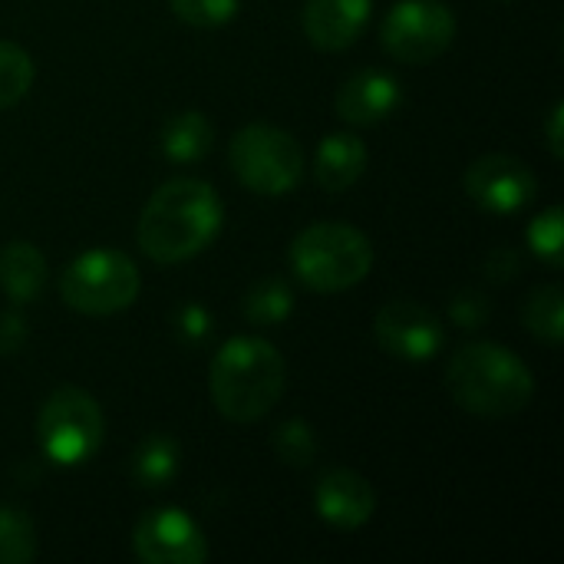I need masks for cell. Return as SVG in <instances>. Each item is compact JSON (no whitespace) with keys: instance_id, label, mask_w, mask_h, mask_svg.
<instances>
[{"instance_id":"1","label":"cell","mask_w":564,"mask_h":564,"mask_svg":"<svg viewBox=\"0 0 564 564\" xmlns=\"http://www.w3.org/2000/svg\"><path fill=\"white\" fill-rule=\"evenodd\" d=\"M225 225V205L218 192L202 178H169L159 185L135 228L142 254L155 264H182L202 254Z\"/></svg>"},{"instance_id":"2","label":"cell","mask_w":564,"mask_h":564,"mask_svg":"<svg viewBox=\"0 0 564 564\" xmlns=\"http://www.w3.org/2000/svg\"><path fill=\"white\" fill-rule=\"evenodd\" d=\"M288 383L284 357L264 337H231L212 357L208 390L215 410L231 423L264 420Z\"/></svg>"},{"instance_id":"3","label":"cell","mask_w":564,"mask_h":564,"mask_svg":"<svg viewBox=\"0 0 564 564\" xmlns=\"http://www.w3.org/2000/svg\"><path fill=\"white\" fill-rule=\"evenodd\" d=\"M446 387L459 410L482 420L516 416L535 397V377L525 360L492 340L459 347L446 364Z\"/></svg>"},{"instance_id":"4","label":"cell","mask_w":564,"mask_h":564,"mask_svg":"<svg viewBox=\"0 0 564 564\" xmlns=\"http://www.w3.org/2000/svg\"><path fill=\"white\" fill-rule=\"evenodd\" d=\"M373 268L370 238L347 221H314L291 245L294 278L317 294H344Z\"/></svg>"},{"instance_id":"5","label":"cell","mask_w":564,"mask_h":564,"mask_svg":"<svg viewBox=\"0 0 564 564\" xmlns=\"http://www.w3.org/2000/svg\"><path fill=\"white\" fill-rule=\"evenodd\" d=\"M142 274L135 261L116 248H93L73 258L59 274V297L86 317H109L135 304Z\"/></svg>"},{"instance_id":"6","label":"cell","mask_w":564,"mask_h":564,"mask_svg":"<svg viewBox=\"0 0 564 564\" xmlns=\"http://www.w3.org/2000/svg\"><path fill=\"white\" fill-rule=\"evenodd\" d=\"M228 165L248 192L281 198L304 178V149L291 132L268 122H251L231 135Z\"/></svg>"},{"instance_id":"7","label":"cell","mask_w":564,"mask_h":564,"mask_svg":"<svg viewBox=\"0 0 564 564\" xmlns=\"http://www.w3.org/2000/svg\"><path fill=\"white\" fill-rule=\"evenodd\" d=\"M106 436V420L99 403L79 387L53 390L36 413V443L40 453L56 466L89 463Z\"/></svg>"},{"instance_id":"8","label":"cell","mask_w":564,"mask_h":564,"mask_svg":"<svg viewBox=\"0 0 564 564\" xmlns=\"http://www.w3.org/2000/svg\"><path fill=\"white\" fill-rule=\"evenodd\" d=\"M456 40V13L443 0H400L380 26V43L397 63L423 66Z\"/></svg>"},{"instance_id":"9","label":"cell","mask_w":564,"mask_h":564,"mask_svg":"<svg viewBox=\"0 0 564 564\" xmlns=\"http://www.w3.org/2000/svg\"><path fill=\"white\" fill-rule=\"evenodd\" d=\"M463 188L479 212L516 215L535 202L539 178L529 169V162L506 155V152H489V155H479L476 162H469V169L463 175Z\"/></svg>"},{"instance_id":"10","label":"cell","mask_w":564,"mask_h":564,"mask_svg":"<svg viewBox=\"0 0 564 564\" xmlns=\"http://www.w3.org/2000/svg\"><path fill=\"white\" fill-rule=\"evenodd\" d=\"M132 552L145 564H205L208 562V539L202 525L175 509H149L132 529Z\"/></svg>"},{"instance_id":"11","label":"cell","mask_w":564,"mask_h":564,"mask_svg":"<svg viewBox=\"0 0 564 564\" xmlns=\"http://www.w3.org/2000/svg\"><path fill=\"white\" fill-rule=\"evenodd\" d=\"M373 334H377V344L393 360H406V364H426L446 344V330H443L440 317L410 297H397V301L383 304L377 311Z\"/></svg>"},{"instance_id":"12","label":"cell","mask_w":564,"mask_h":564,"mask_svg":"<svg viewBox=\"0 0 564 564\" xmlns=\"http://www.w3.org/2000/svg\"><path fill=\"white\" fill-rule=\"evenodd\" d=\"M314 509L330 529L357 532L377 512V489L354 469H330L314 486Z\"/></svg>"},{"instance_id":"13","label":"cell","mask_w":564,"mask_h":564,"mask_svg":"<svg viewBox=\"0 0 564 564\" xmlns=\"http://www.w3.org/2000/svg\"><path fill=\"white\" fill-rule=\"evenodd\" d=\"M370 17H373V0H307L301 13V26L317 50L340 53L364 36Z\"/></svg>"},{"instance_id":"14","label":"cell","mask_w":564,"mask_h":564,"mask_svg":"<svg viewBox=\"0 0 564 564\" xmlns=\"http://www.w3.org/2000/svg\"><path fill=\"white\" fill-rule=\"evenodd\" d=\"M403 102V86L387 69H360L337 89V116L350 126H377Z\"/></svg>"},{"instance_id":"15","label":"cell","mask_w":564,"mask_h":564,"mask_svg":"<svg viewBox=\"0 0 564 564\" xmlns=\"http://www.w3.org/2000/svg\"><path fill=\"white\" fill-rule=\"evenodd\" d=\"M367 172V145L350 135V132H334L317 145V159H314V175L317 185L330 195H340L347 188H354Z\"/></svg>"},{"instance_id":"16","label":"cell","mask_w":564,"mask_h":564,"mask_svg":"<svg viewBox=\"0 0 564 564\" xmlns=\"http://www.w3.org/2000/svg\"><path fill=\"white\" fill-rule=\"evenodd\" d=\"M46 258L30 241H10L0 248V291L13 304H30L46 288Z\"/></svg>"},{"instance_id":"17","label":"cell","mask_w":564,"mask_h":564,"mask_svg":"<svg viewBox=\"0 0 564 564\" xmlns=\"http://www.w3.org/2000/svg\"><path fill=\"white\" fill-rule=\"evenodd\" d=\"M162 155L178 162V165H192V162H202L212 145H215V129L208 122L205 112H195V109H185V112H175L165 126H162Z\"/></svg>"},{"instance_id":"18","label":"cell","mask_w":564,"mask_h":564,"mask_svg":"<svg viewBox=\"0 0 564 564\" xmlns=\"http://www.w3.org/2000/svg\"><path fill=\"white\" fill-rule=\"evenodd\" d=\"M178 466H182L178 443L172 436H165V433H152V436H145L135 446L132 463H129V473H132L135 486H142V489H162V486H169L178 476Z\"/></svg>"},{"instance_id":"19","label":"cell","mask_w":564,"mask_h":564,"mask_svg":"<svg viewBox=\"0 0 564 564\" xmlns=\"http://www.w3.org/2000/svg\"><path fill=\"white\" fill-rule=\"evenodd\" d=\"M522 324L532 337L545 340L549 347H558L564 337V294L558 284L535 288L522 307Z\"/></svg>"},{"instance_id":"20","label":"cell","mask_w":564,"mask_h":564,"mask_svg":"<svg viewBox=\"0 0 564 564\" xmlns=\"http://www.w3.org/2000/svg\"><path fill=\"white\" fill-rule=\"evenodd\" d=\"M36 525L26 509L0 506V564H26L36 558Z\"/></svg>"},{"instance_id":"21","label":"cell","mask_w":564,"mask_h":564,"mask_svg":"<svg viewBox=\"0 0 564 564\" xmlns=\"http://www.w3.org/2000/svg\"><path fill=\"white\" fill-rule=\"evenodd\" d=\"M294 311V294L281 278H264L245 294V317L258 327H274Z\"/></svg>"},{"instance_id":"22","label":"cell","mask_w":564,"mask_h":564,"mask_svg":"<svg viewBox=\"0 0 564 564\" xmlns=\"http://www.w3.org/2000/svg\"><path fill=\"white\" fill-rule=\"evenodd\" d=\"M33 79H36L33 56L17 43L0 40V109L17 106L30 93Z\"/></svg>"},{"instance_id":"23","label":"cell","mask_w":564,"mask_h":564,"mask_svg":"<svg viewBox=\"0 0 564 564\" xmlns=\"http://www.w3.org/2000/svg\"><path fill=\"white\" fill-rule=\"evenodd\" d=\"M271 446L281 456V463L291 469H307L317 456V436H314L311 423H304V420H284L274 430Z\"/></svg>"},{"instance_id":"24","label":"cell","mask_w":564,"mask_h":564,"mask_svg":"<svg viewBox=\"0 0 564 564\" xmlns=\"http://www.w3.org/2000/svg\"><path fill=\"white\" fill-rule=\"evenodd\" d=\"M529 248L539 261H545L549 268H562L564 264V212L558 205L545 208L525 231Z\"/></svg>"},{"instance_id":"25","label":"cell","mask_w":564,"mask_h":564,"mask_svg":"<svg viewBox=\"0 0 564 564\" xmlns=\"http://www.w3.org/2000/svg\"><path fill=\"white\" fill-rule=\"evenodd\" d=\"M172 13L198 30H215L225 26L228 20H235L241 0H169Z\"/></svg>"},{"instance_id":"26","label":"cell","mask_w":564,"mask_h":564,"mask_svg":"<svg viewBox=\"0 0 564 564\" xmlns=\"http://www.w3.org/2000/svg\"><path fill=\"white\" fill-rule=\"evenodd\" d=\"M449 317L459 330H479L489 321V301H482V294L476 291L456 294L449 304Z\"/></svg>"},{"instance_id":"27","label":"cell","mask_w":564,"mask_h":564,"mask_svg":"<svg viewBox=\"0 0 564 564\" xmlns=\"http://www.w3.org/2000/svg\"><path fill=\"white\" fill-rule=\"evenodd\" d=\"M175 334L185 340V344H205L212 337V317L202 304H185L175 311Z\"/></svg>"},{"instance_id":"28","label":"cell","mask_w":564,"mask_h":564,"mask_svg":"<svg viewBox=\"0 0 564 564\" xmlns=\"http://www.w3.org/2000/svg\"><path fill=\"white\" fill-rule=\"evenodd\" d=\"M26 340V321L17 311L0 314V357H10L23 347Z\"/></svg>"},{"instance_id":"29","label":"cell","mask_w":564,"mask_h":564,"mask_svg":"<svg viewBox=\"0 0 564 564\" xmlns=\"http://www.w3.org/2000/svg\"><path fill=\"white\" fill-rule=\"evenodd\" d=\"M486 268H489V274H492L496 281H509V278L519 274L522 261H519V254H516L512 248H496V251L489 254Z\"/></svg>"},{"instance_id":"30","label":"cell","mask_w":564,"mask_h":564,"mask_svg":"<svg viewBox=\"0 0 564 564\" xmlns=\"http://www.w3.org/2000/svg\"><path fill=\"white\" fill-rule=\"evenodd\" d=\"M562 122H564V106L562 102H555V106H552V112H549V119H545V139H549V149H552V155H555V159H562L564 155Z\"/></svg>"}]
</instances>
